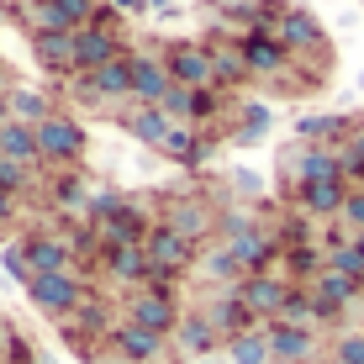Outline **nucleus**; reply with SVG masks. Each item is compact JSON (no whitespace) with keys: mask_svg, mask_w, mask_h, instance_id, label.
Returning a JSON list of instances; mask_svg holds the SVG:
<instances>
[{"mask_svg":"<svg viewBox=\"0 0 364 364\" xmlns=\"http://www.w3.org/2000/svg\"><path fill=\"white\" fill-rule=\"evenodd\" d=\"M27 296L37 311H48V317H74V311L85 306V280L74 269H58V274H32L27 280Z\"/></svg>","mask_w":364,"mask_h":364,"instance_id":"f257e3e1","label":"nucleus"},{"mask_svg":"<svg viewBox=\"0 0 364 364\" xmlns=\"http://www.w3.org/2000/svg\"><path fill=\"white\" fill-rule=\"evenodd\" d=\"M37 159H43V164H58V169L80 164L85 159V127L74 117H64V111H53V117L37 127Z\"/></svg>","mask_w":364,"mask_h":364,"instance_id":"f03ea898","label":"nucleus"},{"mask_svg":"<svg viewBox=\"0 0 364 364\" xmlns=\"http://www.w3.org/2000/svg\"><path fill=\"white\" fill-rule=\"evenodd\" d=\"M285 174H296V185H317V180H343V159H338V148H322V143H301L296 154L285 148L280 159Z\"/></svg>","mask_w":364,"mask_h":364,"instance_id":"7ed1b4c3","label":"nucleus"},{"mask_svg":"<svg viewBox=\"0 0 364 364\" xmlns=\"http://www.w3.org/2000/svg\"><path fill=\"white\" fill-rule=\"evenodd\" d=\"M159 222H164V228H174V232L185 237V243H196V248H200V243H211V232H217V211H211L200 196H180V200H169Z\"/></svg>","mask_w":364,"mask_h":364,"instance_id":"20e7f679","label":"nucleus"},{"mask_svg":"<svg viewBox=\"0 0 364 364\" xmlns=\"http://www.w3.org/2000/svg\"><path fill=\"white\" fill-rule=\"evenodd\" d=\"M95 228H100V248H122V243H143V237L154 232V217H148L143 200L127 196L106 222H95Z\"/></svg>","mask_w":364,"mask_h":364,"instance_id":"39448f33","label":"nucleus"},{"mask_svg":"<svg viewBox=\"0 0 364 364\" xmlns=\"http://www.w3.org/2000/svg\"><path fill=\"white\" fill-rule=\"evenodd\" d=\"M143 254H148V264L164 269V274H185L196 264V243H185V237L174 228H164V222H154V232L143 237Z\"/></svg>","mask_w":364,"mask_h":364,"instance_id":"423d86ee","label":"nucleus"},{"mask_svg":"<svg viewBox=\"0 0 364 364\" xmlns=\"http://www.w3.org/2000/svg\"><path fill=\"white\" fill-rule=\"evenodd\" d=\"M117 322H122V317H117V311L106 306V301L85 296V306L74 311V317H64V338H69L74 348H90L95 338H106V343H111V333H117Z\"/></svg>","mask_w":364,"mask_h":364,"instance_id":"0eeeda50","label":"nucleus"},{"mask_svg":"<svg viewBox=\"0 0 364 364\" xmlns=\"http://www.w3.org/2000/svg\"><path fill=\"white\" fill-rule=\"evenodd\" d=\"M164 69H169V80L174 85H185V90H211V53H206V43H174L169 53H164Z\"/></svg>","mask_w":364,"mask_h":364,"instance_id":"6e6552de","label":"nucleus"},{"mask_svg":"<svg viewBox=\"0 0 364 364\" xmlns=\"http://www.w3.org/2000/svg\"><path fill=\"white\" fill-rule=\"evenodd\" d=\"M285 296H291V285H285L280 274H269V269H264V274H243V280H237V301H243L259 322H274V317H280Z\"/></svg>","mask_w":364,"mask_h":364,"instance_id":"1a4fd4ad","label":"nucleus"},{"mask_svg":"<svg viewBox=\"0 0 364 364\" xmlns=\"http://www.w3.org/2000/svg\"><path fill=\"white\" fill-rule=\"evenodd\" d=\"M122 53H127L122 37L106 32V27H80L74 32V74H95V69H106L111 58H122Z\"/></svg>","mask_w":364,"mask_h":364,"instance_id":"9d476101","label":"nucleus"},{"mask_svg":"<svg viewBox=\"0 0 364 364\" xmlns=\"http://www.w3.org/2000/svg\"><path fill=\"white\" fill-rule=\"evenodd\" d=\"M127 322H137V328L169 338L174 328H180V306H174V296H159V291H137L127 301Z\"/></svg>","mask_w":364,"mask_h":364,"instance_id":"9b49d317","label":"nucleus"},{"mask_svg":"<svg viewBox=\"0 0 364 364\" xmlns=\"http://www.w3.org/2000/svg\"><path fill=\"white\" fill-rule=\"evenodd\" d=\"M269 333V364H306L317 354V333L311 328H291V322H264Z\"/></svg>","mask_w":364,"mask_h":364,"instance_id":"f8f14e48","label":"nucleus"},{"mask_svg":"<svg viewBox=\"0 0 364 364\" xmlns=\"http://www.w3.org/2000/svg\"><path fill=\"white\" fill-rule=\"evenodd\" d=\"M206 322L217 328V338L228 343V338H237V333H254V328H264V322L254 317V311L237 301V291H222V296H211L206 301Z\"/></svg>","mask_w":364,"mask_h":364,"instance_id":"ddd939ff","label":"nucleus"},{"mask_svg":"<svg viewBox=\"0 0 364 364\" xmlns=\"http://www.w3.org/2000/svg\"><path fill=\"white\" fill-rule=\"evenodd\" d=\"M164 343H169V338L137 328V322H127V317H122L117 333H111V348L122 354V364H154V359H164Z\"/></svg>","mask_w":364,"mask_h":364,"instance_id":"4468645a","label":"nucleus"},{"mask_svg":"<svg viewBox=\"0 0 364 364\" xmlns=\"http://www.w3.org/2000/svg\"><path fill=\"white\" fill-rule=\"evenodd\" d=\"M21 259H27L32 274H58V269L74 264L69 243H64V237H53V232H27V237H21Z\"/></svg>","mask_w":364,"mask_h":364,"instance_id":"2eb2a0df","label":"nucleus"},{"mask_svg":"<svg viewBox=\"0 0 364 364\" xmlns=\"http://www.w3.org/2000/svg\"><path fill=\"white\" fill-rule=\"evenodd\" d=\"M100 269L111 274L117 285H137L143 291V280H148V254H143V243H122V248H100Z\"/></svg>","mask_w":364,"mask_h":364,"instance_id":"dca6fc26","label":"nucleus"},{"mask_svg":"<svg viewBox=\"0 0 364 364\" xmlns=\"http://www.w3.org/2000/svg\"><path fill=\"white\" fill-rule=\"evenodd\" d=\"M169 69H164V58H154V53H132V100L137 106H159L169 90Z\"/></svg>","mask_w":364,"mask_h":364,"instance_id":"f3484780","label":"nucleus"},{"mask_svg":"<svg viewBox=\"0 0 364 364\" xmlns=\"http://www.w3.org/2000/svg\"><path fill=\"white\" fill-rule=\"evenodd\" d=\"M206 53H211V80L217 85H243L248 80L243 37H206Z\"/></svg>","mask_w":364,"mask_h":364,"instance_id":"a211bd4d","label":"nucleus"},{"mask_svg":"<svg viewBox=\"0 0 364 364\" xmlns=\"http://www.w3.org/2000/svg\"><path fill=\"white\" fill-rule=\"evenodd\" d=\"M348 180H317V185H296V206L306 217H343Z\"/></svg>","mask_w":364,"mask_h":364,"instance_id":"6ab92c4d","label":"nucleus"},{"mask_svg":"<svg viewBox=\"0 0 364 364\" xmlns=\"http://www.w3.org/2000/svg\"><path fill=\"white\" fill-rule=\"evenodd\" d=\"M32 58L58 80H74V32H37L32 37Z\"/></svg>","mask_w":364,"mask_h":364,"instance_id":"aec40b11","label":"nucleus"},{"mask_svg":"<svg viewBox=\"0 0 364 364\" xmlns=\"http://www.w3.org/2000/svg\"><path fill=\"white\" fill-rule=\"evenodd\" d=\"M174 343H180V354H191V359H206V354H217V328L206 322V311H180V328L169 333Z\"/></svg>","mask_w":364,"mask_h":364,"instance_id":"412c9836","label":"nucleus"},{"mask_svg":"<svg viewBox=\"0 0 364 364\" xmlns=\"http://www.w3.org/2000/svg\"><path fill=\"white\" fill-rule=\"evenodd\" d=\"M274 37H280L285 53H311V48H322V27H317V16H306V11H280Z\"/></svg>","mask_w":364,"mask_h":364,"instance_id":"4be33fe9","label":"nucleus"},{"mask_svg":"<svg viewBox=\"0 0 364 364\" xmlns=\"http://www.w3.org/2000/svg\"><path fill=\"white\" fill-rule=\"evenodd\" d=\"M243 58H248V74H259V80H269V74H280L285 64H291V53L280 48V37H274V32L243 37Z\"/></svg>","mask_w":364,"mask_h":364,"instance_id":"5701e85b","label":"nucleus"},{"mask_svg":"<svg viewBox=\"0 0 364 364\" xmlns=\"http://www.w3.org/2000/svg\"><path fill=\"white\" fill-rule=\"evenodd\" d=\"M159 154H164V159H174V164H185V169H196V164H206V159H211V143H206V137H200L196 127L174 122V127H169V137L159 143Z\"/></svg>","mask_w":364,"mask_h":364,"instance_id":"b1692460","label":"nucleus"},{"mask_svg":"<svg viewBox=\"0 0 364 364\" xmlns=\"http://www.w3.org/2000/svg\"><path fill=\"white\" fill-rule=\"evenodd\" d=\"M0 159H11V164H43L37 159V127H27V122H16L11 117L6 127H0Z\"/></svg>","mask_w":364,"mask_h":364,"instance_id":"393cba45","label":"nucleus"},{"mask_svg":"<svg viewBox=\"0 0 364 364\" xmlns=\"http://www.w3.org/2000/svg\"><path fill=\"white\" fill-rule=\"evenodd\" d=\"M306 291L317 296V301H322L328 311H343V306H354V296L364 291V285H354L348 274H338V269H328V264H322V274H317V280L306 285Z\"/></svg>","mask_w":364,"mask_h":364,"instance_id":"a878e982","label":"nucleus"},{"mask_svg":"<svg viewBox=\"0 0 364 364\" xmlns=\"http://www.w3.org/2000/svg\"><path fill=\"white\" fill-rule=\"evenodd\" d=\"M122 127H127L137 143H148V148H159L169 137V127L174 122L164 117V106H137V111H127V117H122Z\"/></svg>","mask_w":364,"mask_h":364,"instance_id":"bb28decb","label":"nucleus"},{"mask_svg":"<svg viewBox=\"0 0 364 364\" xmlns=\"http://www.w3.org/2000/svg\"><path fill=\"white\" fill-rule=\"evenodd\" d=\"M296 132L306 137V143L333 148L338 137H354V122H348V117H301V122H296Z\"/></svg>","mask_w":364,"mask_h":364,"instance_id":"cd10ccee","label":"nucleus"},{"mask_svg":"<svg viewBox=\"0 0 364 364\" xmlns=\"http://www.w3.org/2000/svg\"><path fill=\"white\" fill-rule=\"evenodd\" d=\"M228 364H269V333L254 328V333L228 338Z\"/></svg>","mask_w":364,"mask_h":364,"instance_id":"c85d7f7f","label":"nucleus"},{"mask_svg":"<svg viewBox=\"0 0 364 364\" xmlns=\"http://www.w3.org/2000/svg\"><path fill=\"white\" fill-rule=\"evenodd\" d=\"M11 117L27 122V127H43V122L53 117V100L43 90H11Z\"/></svg>","mask_w":364,"mask_h":364,"instance_id":"c756f323","label":"nucleus"},{"mask_svg":"<svg viewBox=\"0 0 364 364\" xmlns=\"http://www.w3.org/2000/svg\"><path fill=\"white\" fill-rule=\"evenodd\" d=\"M200 269H206V280H217V285H228V291H237V280H243V264L232 259V248L228 243H217L206 259H200Z\"/></svg>","mask_w":364,"mask_h":364,"instance_id":"7c9ffc66","label":"nucleus"},{"mask_svg":"<svg viewBox=\"0 0 364 364\" xmlns=\"http://www.w3.org/2000/svg\"><path fill=\"white\" fill-rule=\"evenodd\" d=\"M53 200L64 211H90V185H85L80 174H58L53 180Z\"/></svg>","mask_w":364,"mask_h":364,"instance_id":"2f4dec72","label":"nucleus"},{"mask_svg":"<svg viewBox=\"0 0 364 364\" xmlns=\"http://www.w3.org/2000/svg\"><path fill=\"white\" fill-rule=\"evenodd\" d=\"M328 269H338V274H348L354 285H364V254L354 243H338V248H328Z\"/></svg>","mask_w":364,"mask_h":364,"instance_id":"473e14b6","label":"nucleus"},{"mask_svg":"<svg viewBox=\"0 0 364 364\" xmlns=\"http://www.w3.org/2000/svg\"><path fill=\"white\" fill-rule=\"evenodd\" d=\"M269 106H264V100H248V106H243V127H237V143H259V137H264L269 132Z\"/></svg>","mask_w":364,"mask_h":364,"instance_id":"72a5a7b5","label":"nucleus"},{"mask_svg":"<svg viewBox=\"0 0 364 364\" xmlns=\"http://www.w3.org/2000/svg\"><path fill=\"white\" fill-rule=\"evenodd\" d=\"M0 191H6V196L32 191V169H27V164H11V159H0Z\"/></svg>","mask_w":364,"mask_h":364,"instance_id":"f704fd0d","label":"nucleus"},{"mask_svg":"<svg viewBox=\"0 0 364 364\" xmlns=\"http://www.w3.org/2000/svg\"><path fill=\"white\" fill-rule=\"evenodd\" d=\"M58 11H64V21H69L74 32H80V27H90V21H95L100 0H58Z\"/></svg>","mask_w":364,"mask_h":364,"instance_id":"c9c22d12","label":"nucleus"},{"mask_svg":"<svg viewBox=\"0 0 364 364\" xmlns=\"http://www.w3.org/2000/svg\"><path fill=\"white\" fill-rule=\"evenodd\" d=\"M333 364H364V333H348L333 343Z\"/></svg>","mask_w":364,"mask_h":364,"instance_id":"e433bc0d","label":"nucleus"},{"mask_svg":"<svg viewBox=\"0 0 364 364\" xmlns=\"http://www.w3.org/2000/svg\"><path fill=\"white\" fill-rule=\"evenodd\" d=\"M122 200H127V196H122V191H95V196H90V222H106V217H111V211H117V206H122Z\"/></svg>","mask_w":364,"mask_h":364,"instance_id":"4c0bfd02","label":"nucleus"},{"mask_svg":"<svg viewBox=\"0 0 364 364\" xmlns=\"http://www.w3.org/2000/svg\"><path fill=\"white\" fill-rule=\"evenodd\" d=\"M0 264H6V274H11V280H21V285H27V280H32V269H27V259H21V243H11V248H6V254H0Z\"/></svg>","mask_w":364,"mask_h":364,"instance_id":"58836bf2","label":"nucleus"},{"mask_svg":"<svg viewBox=\"0 0 364 364\" xmlns=\"http://www.w3.org/2000/svg\"><path fill=\"white\" fill-rule=\"evenodd\" d=\"M343 222H348L354 232H364V185H359V191H348V200H343Z\"/></svg>","mask_w":364,"mask_h":364,"instance_id":"ea45409f","label":"nucleus"},{"mask_svg":"<svg viewBox=\"0 0 364 364\" xmlns=\"http://www.w3.org/2000/svg\"><path fill=\"white\" fill-rule=\"evenodd\" d=\"M232 185H237V191H248V196H254V191H259V174H248V169H237V174H232Z\"/></svg>","mask_w":364,"mask_h":364,"instance_id":"a19ab883","label":"nucleus"},{"mask_svg":"<svg viewBox=\"0 0 364 364\" xmlns=\"http://www.w3.org/2000/svg\"><path fill=\"white\" fill-rule=\"evenodd\" d=\"M11 217H16V196L0 191V222H11Z\"/></svg>","mask_w":364,"mask_h":364,"instance_id":"79ce46f5","label":"nucleus"},{"mask_svg":"<svg viewBox=\"0 0 364 364\" xmlns=\"http://www.w3.org/2000/svg\"><path fill=\"white\" fill-rule=\"evenodd\" d=\"M106 6H117V11H143L148 0H106Z\"/></svg>","mask_w":364,"mask_h":364,"instance_id":"37998d69","label":"nucleus"},{"mask_svg":"<svg viewBox=\"0 0 364 364\" xmlns=\"http://www.w3.org/2000/svg\"><path fill=\"white\" fill-rule=\"evenodd\" d=\"M0 95H11V69H6V58H0Z\"/></svg>","mask_w":364,"mask_h":364,"instance_id":"c03bdc74","label":"nucleus"},{"mask_svg":"<svg viewBox=\"0 0 364 364\" xmlns=\"http://www.w3.org/2000/svg\"><path fill=\"white\" fill-rule=\"evenodd\" d=\"M6 348H11V333H6V322H0V364H6Z\"/></svg>","mask_w":364,"mask_h":364,"instance_id":"a18cd8bd","label":"nucleus"},{"mask_svg":"<svg viewBox=\"0 0 364 364\" xmlns=\"http://www.w3.org/2000/svg\"><path fill=\"white\" fill-rule=\"evenodd\" d=\"M11 122V95H0V127Z\"/></svg>","mask_w":364,"mask_h":364,"instance_id":"49530a36","label":"nucleus"},{"mask_svg":"<svg viewBox=\"0 0 364 364\" xmlns=\"http://www.w3.org/2000/svg\"><path fill=\"white\" fill-rule=\"evenodd\" d=\"M191 364H228V359H217V354H206V359H191Z\"/></svg>","mask_w":364,"mask_h":364,"instance_id":"de8ad7c7","label":"nucleus"},{"mask_svg":"<svg viewBox=\"0 0 364 364\" xmlns=\"http://www.w3.org/2000/svg\"><path fill=\"white\" fill-rule=\"evenodd\" d=\"M354 248H359V254H364V232H354Z\"/></svg>","mask_w":364,"mask_h":364,"instance_id":"09e8293b","label":"nucleus"},{"mask_svg":"<svg viewBox=\"0 0 364 364\" xmlns=\"http://www.w3.org/2000/svg\"><path fill=\"white\" fill-rule=\"evenodd\" d=\"M0 16H6V6H0Z\"/></svg>","mask_w":364,"mask_h":364,"instance_id":"8fccbe9b","label":"nucleus"},{"mask_svg":"<svg viewBox=\"0 0 364 364\" xmlns=\"http://www.w3.org/2000/svg\"><path fill=\"white\" fill-rule=\"evenodd\" d=\"M169 6H174V0H169Z\"/></svg>","mask_w":364,"mask_h":364,"instance_id":"3c124183","label":"nucleus"}]
</instances>
